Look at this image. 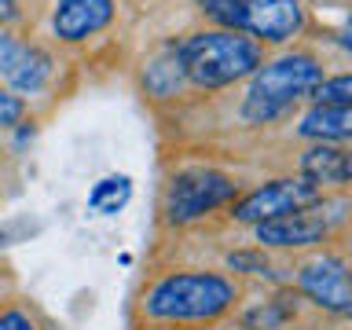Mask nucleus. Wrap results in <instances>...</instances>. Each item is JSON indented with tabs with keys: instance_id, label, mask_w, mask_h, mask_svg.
<instances>
[{
	"instance_id": "18",
	"label": "nucleus",
	"mask_w": 352,
	"mask_h": 330,
	"mask_svg": "<svg viewBox=\"0 0 352 330\" xmlns=\"http://www.w3.org/2000/svg\"><path fill=\"white\" fill-rule=\"evenodd\" d=\"M26 118V103L11 88H0V129H19Z\"/></svg>"
},
{
	"instance_id": "20",
	"label": "nucleus",
	"mask_w": 352,
	"mask_h": 330,
	"mask_svg": "<svg viewBox=\"0 0 352 330\" xmlns=\"http://www.w3.org/2000/svg\"><path fill=\"white\" fill-rule=\"evenodd\" d=\"M19 19H22V8H19V0H0V30L15 26Z\"/></svg>"
},
{
	"instance_id": "3",
	"label": "nucleus",
	"mask_w": 352,
	"mask_h": 330,
	"mask_svg": "<svg viewBox=\"0 0 352 330\" xmlns=\"http://www.w3.org/2000/svg\"><path fill=\"white\" fill-rule=\"evenodd\" d=\"M176 48H180L187 81L206 92L242 81L264 63V44L231 30H198Z\"/></svg>"
},
{
	"instance_id": "11",
	"label": "nucleus",
	"mask_w": 352,
	"mask_h": 330,
	"mask_svg": "<svg viewBox=\"0 0 352 330\" xmlns=\"http://www.w3.org/2000/svg\"><path fill=\"white\" fill-rule=\"evenodd\" d=\"M297 176L305 184H312L319 195H327L330 187H345L352 176V158L341 143H312L297 158Z\"/></svg>"
},
{
	"instance_id": "9",
	"label": "nucleus",
	"mask_w": 352,
	"mask_h": 330,
	"mask_svg": "<svg viewBox=\"0 0 352 330\" xmlns=\"http://www.w3.org/2000/svg\"><path fill=\"white\" fill-rule=\"evenodd\" d=\"M55 59L41 44L22 41L11 30H0V81L15 96H37L52 85Z\"/></svg>"
},
{
	"instance_id": "4",
	"label": "nucleus",
	"mask_w": 352,
	"mask_h": 330,
	"mask_svg": "<svg viewBox=\"0 0 352 330\" xmlns=\"http://www.w3.org/2000/svg\"><path fill=\"white\" fill-rule=\"evenodd\" d=\"M195 4L217 30L246 33L257 44H286L305 30L301 0H195Z\"/></svg>"
},
{
	"instance_id": "2",
	"label": "nucleus",
	"mask_w": 352,
	"mask_h": 330,
	"mask_svg": "<svg viewBox=\"0 0 352 330\" xmlns=\"http://www.w3.org/2000/svg\"><path fill=\"white\" fill-rule=\"evenodd\" d=\"M323 77V63L312 52H283L275 59H264L250 74V88L242 96V121L272 125L290 114Z\"/></svg>"
},
{
	"instance_id": "16",
	"label": "nucleus",
	"mask_w": 352,
	"mask_h": 330,
	"mask_svg": "<svg viewBox=\"0 0 352 330\" xmlns=\"http://www.w3.org/2000/svg\"><path fill=\"white\" fill-rule=\"evenodd\" d=\"M308 99L319 107H352V77L349 74H334V77H323Z\"/></svg>"
},
{
	"instance_id": "15",
	"label": "nucleus",
	"mask_w": 352,
	"mask_h": 330,
	"mask_svg": "<svg viewBox=\"0 0 352 330\" xmlns=\"http://www.w3.org/2000/svg\"><path fill=\"white\" fill-rule=\"evenodd\" d=\"M129 202H132V180L125 173H110L103 180H96L92 191H88V209L99 217H118Z\"/></svg>"
},
{
	"instance_id": "17",
	"label": "nucleus",
	"mask_w": 352,
	"mask_h": 330,
	"mask_svg": "<svg viewBox=\"0 0 352 330\" xmlns=\"http://www.w3.org/2000/svg\"><path fill=\"white\" fill-rule=\"evenodd\" d=\"M228 268L231 272H242V275H257V279H272V264H268V257H264L261 246L228 253Z\"/></svg>"
},
{
	"instance_id": "21",
	"label": "nucleus",
	"mask_w": 352,
	"mask_h": 330,
	"mask_svg": "<svg viewBox=\"0 0 352 330\" xmlns=\"http://www.w3.org/2000/svg\"><path fill=\"white\" fill-rule=\"evenodd\" d=\"M195 330H206V327H195Z\"/></svg>"
},
{
	"instance_id": "6",
	"label": "nucleus",
	"mask_w": 352,
	"mask_h": 330,
	"mask_svg": "<svg viewBox=\"0 0 352 330\" xmlns=\"http://www.w3.org/2000/svg\"><path fill=\"white\" fill-rule=\"evenodd\" d=\"M345 209H349L345 195H338V198L319 195L316 202H308L305 209H294V213H286V217H275V220L257 224L253 228V239H257L261 250H308V246H319V242L345 220Z\"/></svg>"
},
{
	"instance_id": "10",
	"label": "nucleus",
	"mask_w": 352,
	"mask_h": 330,
	"mask_svg": "<svg viewBox=\"0 0 352 330\" xmlns=\"http://www.w3.org/2000/svg\"><path fill=\"white\" fill-rule=\"evenodd\" d=\"M114 22V0H59L52 8V30L66 44L88 41Z\"/></svg>"
},
{
	"instance_id": "19",
	"label": "nucleus",
	"mask_w": 352,
	"mask_h": 330,
	"mask_svg": "<svg viewBox=\"0 0 352 330\" xmlns=\"http://www.w3.org/2000/svg\"><path fill=\"white\" fill-rule=\"evenodd\" d=\"M0 330H41V323L30 308L8 305V308H0Z\"/></svg>"
},
{
	"instance_id": "12",
	"label": "nucleus",
	"mask_w": 352,
	"mask_h": 330,
	"mask_svg": "<svg viewBox=\"0 0 352 330\" xmlns=\"http://www.w3.org/2000/svg\"><path fill=\"white\" fill-rule=\"evenodd\" d=\"M297 136L316 143H345L352 136V107H312L297 125Z\"/></svg>"
},
{
	"instance_id": "8",
	"label": "nucleus",
	"mask_w": 352,
	"mask_h": 330,
	"mask_svg": "<svg viewBox=\"0 0 352 330\" xmlns=\"http://www.w3.org/2000/svg\"><path fill=\"white\" fill-rule=\"evenodd\" d=\"M319 191L312 184H305L301 176H283V180H268L261 187H253L250 195H242L231 202V220L235 224H250L257 228L264 220H275V217H286L294 209H305L308 202H316Z\"/></svg>"
},
{
	"instance_id": "7",
	"label": "nucleus",
	"mask_w": 352,
	"mask_h": 330,
	"mask_svg": "<svg viewBox=\"0 0 352 330\" xmlns=\"http://www.w3.org/2000/svg\"><path fill=\"white\" fill-rule=\"evenodd\" d=\"M297 294L308 305L323 308L327 316L345 319L352 312V294H349V264L341 253H316L297 268Z\"/></svg>"
},
{
	"instance_id": "1",
	"label": "nucleus",
	"mask_w": 352,
	"mask_h": 330,
	"mask_svg": "<svg viewBox=\"0 0 352 330\" xmlns=\"http://www.w3.org/2000/svg\"><path fill=\"white\" fill-rule=\"evenodd\" d=\"M239 301V286L224 272H165L143 290L140 312L151 323H217Z\"/></svg>"
},
{
	"instance_id": "13",
	"label": "nucleus",
	"mask_w": 352,
	"mask_h": 330,
	"mask_svg": "<svg viewBox=\"0 0 352 330\" xmlns=\"http://www.w3.org/2000/svg\"><path fill=\"white\" fill-rule=\"evenodd\" d=\"M297 308H301V297L290 294V290H279V294H272L268 301L250 305L246 312L239 316V327L242 330H283L286 323L297 319Z\"/></svg>"
},
{
	"instance_id": "14",
	"label": "nucleus",
	"mask_w": 352,
	"mask_h": 330,
	"mask_svg": "<svg viewBox=\"0 0 352 330\" xmlns=\"http://www.w3.org/2000/svg\"><path fill=\"white\" fill-rule=\"evenodd\" d=\"M187 74H184V63H180V48L169 44L165 52H158L154 59L143 66V85H147V92L154 99H169L184 88Z\"/></svg>"
},
{
	"instance_id": "5",
	"label": "nucleus",
	"mask_w": 352,
	"mask_h": 330,
	"mask_svg": "<svg viewBox=\"0 0 352 330\" xmlns=\"http://www.w3.org/2000/svg\"><path fill=\"white\" fill-rule=\"evenodd\" d=\"M235 198H239V180L231 173L213 169V165H191V169L173 173L162 198V213H165V224L187 228L195 220L224 209Z\"/></svg>"
}]
</instances>
